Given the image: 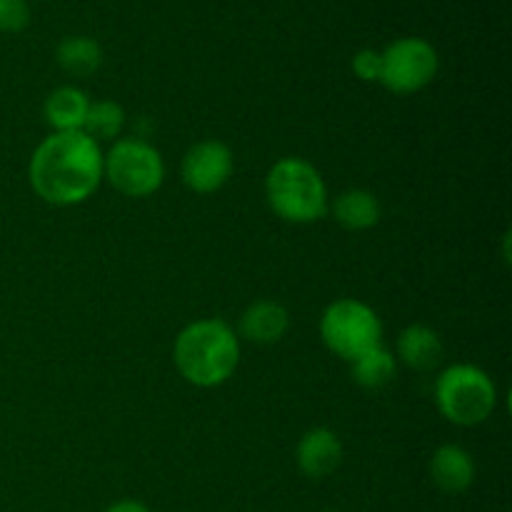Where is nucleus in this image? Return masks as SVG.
Segmentation results:
<instances>
[{
	"mask_svg": "<svg viewBox=\"0 0 512 512\" xmlns=\"http://www.w3.org/2000/svg\"><path fill=\"white\" fill-rule=\"evenodd\" d=\"M320 338L330 353L350 363L365 350L383 345V320L363 300L340 298L320 315Z\"/></svg>",
	"mask_w": 512,
	"mask_h": 512,
	"instance_id": "obj_5",
	"label": "nucleus"
},
{
	"mask_svg": "<svg viewBox=\"0 0 512 512\" xmlns=\"http://www.w3.org/2000/svg\"><path fill=\"white\" fill-rule=\"evenodd\" d=\"M88 108L90 98L83 90L73 88V85H63V88L53 90L45 98L43 115L45 123L53 128V133H73V130H83Z\"/></svg>",
	"mask_w": 512,
	"mask_h": 512,
	"instance_id": "obj_13",
	"label": "nucleus"
},
{
	"mask_svg": "<svg viewBox=\"0 0 512 512\" xmlns=\"http://www.w3.org/2000/svg\"><path fill=\"white\" fill-rule=\"evenodd\" d=\"M290 313L278 300H255L240 315V335L255 345H275L288 335Z\"/></svg>",
	"mask_w": 512,
	"mask_h": 512,
	"instance_id": "obj_10",
	"label": "nucleus"
},
{
	"mask_svg": "<svg viewBox=\"0 0 512 512\" xmlns=\"http://www.w3.org/2000/svg\"><path fill=\"white\" fill-rule=\"evenodd\" d=\"M435 405L448 423L475 428L498 408V385L478 365H450L435 380Z\"/></svg>",
	"mask_w": 512,
	"mask_h": 512,
	"instance_id": "obj_4",
	"label": "nucleus"
},
{
	"mask_svg": "<svg viewBox=\"0 0 512 512\" xmlns=\"http://www.w3.org/2000/svg\"><path fill=\"white\" fill-rule=\"evenodd\" d=\"M353 73L358 75L363 83H378L380 70H383V58H380V50L363 48L353 55Z\"/></svg>",
	"mask_w": 512,
	"mask_h": 512,
	"instance_id": "obj_19",
	"label": "nucleus"
},
{
	"mask_svg": "<svg viewBox=\"0 0 512 512\" xmlns=\"http://www.w3.org/2000/svg\"><path fill=\"white\" fill-rule=\"evenodd\" d=\"M28 23L30 8L25 0H0V33H20Z\"/></svg>",
	"mask_w": 512,
	"mask_h": 512,
	"instance_id": "obj_18",
	"label": "nucleus"
},
{
	"mask_svg": "<svg viewBox=\"0 0 512 512\" xmlns=\"http://www.w3.org/2000/svg\"><path fill=\"white\" fill-rule=\"evenodd\" d=\"M125 128V110L123 105L115 103V100H98V103H90L88 115H85L83 133L88 138H93L95 143H103V140H118L123 135Z\"/></svg>",
	"mask_w": 512,
	"mask_h": 512,
	"instance_id": "obj_17",
	"label": "nucleus"
},
{
	"mask_svg": "<svg viewBox=\"0 0 512 512\" xmlns=\"http://www.w3.org/2000/svg\"><path fill=\"white\" fill-rule=\"evenodd\" d=\"M265 198L280 220L293 225L318 223L330 210L323 175L303 158H280L268 170Z\"/></svg>",
	"mask_w": 512,
	"mask_h": 512,
	"instance_id": "obj_3",
	"label": "nucleus"
},
{
	"mask_svg": "<svg viewBox=\"0 0 512 512\" xmlns=\"http://www.w3.org/2000/svg\"><path fill=\"white\" fill-rule=\"evenodd\" d=\"M395 373H398V360L383 345L365 350L363 355L350 360V375L365 390L385 388L388 383H393Z\"/></svg>",
	"mask_w": 512,
	"mask_h": 512,
	"instance_id": "obj_16",
	"label": "nucleus"
},
{
	"mask_svg": "<svg viewBox=\"0 0 512 512\" xmlns=\"http://www.w3.org/2000/svg\"><path fill=\"white\" fill-rule=\"evenodd\" d=\"M28 178L48 205H80L103 183V150L83 130L50 133L30 158Z\"/></svg>",
	"mask_w": 512,
	"mask_h": 512,
	"instance_id": "obj_1",
	"label": "nucleus"
},
{
	"mask_svg": "<svg viewBox=\"0 0 512 512\" xmlns=\"http://www.w3.org/2000/svg\"><path fill=\"white\" fill-rule=\"evenodd\" d=\"M430 480L435 483V488L443 490L448 495L465 493V490L473 485L475 480V460L460 445H440L438 450L430 458Z\"/></svg>",
	"mask_w": 512,
	"mask_h": 512,
	"instance_id": "obj_11",
	"label": "nucleus"
},
{
	"mask_svg": "<svg viewBox=\"0 0 512 512\" xmlns=\"http://www.w3.org/2000/svg\"><path fill=\"white\" fill-rule=\"evenodd\" d=\"M173 363L185 383L195 388H218L238 370L240 340L225 320H193L175 338Z\"/></svg>",
	"mask_w": 512,
	"mask_h": 512,
	"instance_id": "obj_2",
	"label": "nucleus"
},
{
	"mask_svg": "<svg viewBox=\"0 0 512 512\" xmlns=\"http://www.w3.org/2000/svg\"><path fill=\"white\" fill-rule=\"evenodd\" d=\"M380 58H383V70L378 83L395 95L420 93L433 83L440 70L438 50L433 48V43L415 35L393 40L388 48L380 50Z\"/></svg>",
	"mask_w": 512,
	"mask_h": 512,
	"instance_id": "obj_7",
	"label": "nucleus"
},
{
	"mask_svg": "<svg viewBox=\"0 0 512 512\" xmlns=\"http://www.w3.org/2000/svg\"><path fill=\"white\" fill-rule=\"evenodd\" d=\"M343 443H340L338 433L328 428H313L303 433L295 448V463H298L300 473L305 478L323 480L333 475L343 463Z\"/></svg>",
	"mask_w": 512,
	"mask_h": 512,
	"instance_id": "obj_9",
	"label": "nucleus"
},
{
	"mask_svg": "<svg viewBox=\"0 0 512 512\" xmlns=\"http://www.w3.org/2000/svg\"><path fill=\"white\" fill-rule=\"evenodd\" d=\"M55 60L73 78H88L103 65V48L88 35H68L55 48Z\"/></svg>",
	"mask_w": 512,
	"mask_h": 512,
	"instance_id": "obj_15",
	"label": "nucleus"
},
{
	"mask_svg": "<svg viewBox=\"0 0 512 512\" xmlns=\"http://www.w3.org/2000/svg\"><path fill=\"white\" fill-rule=\"evenodd\" d=\"M233 150L223 140H200L190 145L180 163V178L185 188L198 195L218 193L233 175Z\"/></svg>",
	"mask_w": 512,
	"mask_h": 512,
	"instance_id": "obj_8",
	"label": "nucleus"
},
{
	"mask_svg": "<svg viewBox=\"0 0 512 512\" xmlns=\"http://www.w3.org/2000/svg\"><path fill=\"white\" fill-rule=\"evenodd\" d=\"M380 215H383L380 200L365 188L345 190L333 203L335 223L350 233H363V230L375 228L380 223Z\"/></svg>",
	"mask_w": 512,
	"mask_h": 512,
	"instance_id": "obj_14",
	"label": "nucleus"
},
{
	"mask_svg": "<svg viewBox=\"0 0 512 512\" xmlns=\"http://www.w3.org/2000/svg\"><path fill=\"white\" fill-rule=\"evenodd\" d=\"M105 512H150L148 505H143L140 500H118L110 508H105Z\"/></svg>",
	"mask_w": 512,
	"mask_h": 512,
	"instance_id": "obj_20",
	"label": "nucleus"
},
{
	"mask_svg": "<svg viewBox=\"0 0 512 512\" xmlns=\"http://www.w3.org/2000/svg\"><path fill=\"white\" fill-rule=\"evenodd\" d=\"M103 178L125 198H148L163 185L165 160L145 140L118 138L103 153Z\"/></svg>",
	"mask_w": 512,
	"mask_h": 512,
	"instance_id": "obj_6",
	"label": "nucleus"
},
{
	"mask_svg": "<svg viewBox=\"0 0 512 512\" xmlns=\"http://www.w3.org/2000/svg\"><path fill=\"white\" fill-rule=\"evenodd\" d=\"M445 358V345L440 335L435 333L428 325H408L403 333L398 335V358L408 368L420 370H433L443 363Z\"/></svg>",
	"mask_w": 512,
	"mask_h": 512,
	"instance_id": "obj_12",
	"label": "nucleus"
}]
</instances>
